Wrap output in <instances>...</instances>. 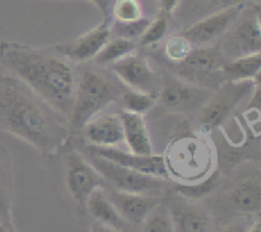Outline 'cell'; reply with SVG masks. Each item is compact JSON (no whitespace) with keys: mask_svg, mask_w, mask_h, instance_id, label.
<instances>
[{"mask_svg":"<svg viewBox=\"0 0 261 232\" xmlns=\"http://www.w3.org/2000/svg\"><path fill=\"white\" fill-rule=\"evenodd\" d=\"M112 14L117 22H133L143 17V8L139 0H116Z\"/></svg>","mask_w":261,"mask_h":232,"instance_id":"83f0119b","label":"cell"},{"mask_svg":"<svg viewBox=\"0 0 261 232\" xmlns=\"http://www.w3.org/2000/svg\"><path fill=\"white\" fill-rule=\"evenodd\" d=\"M221 232H245V228L241 226H237V224H232V226H228L222 229Z\"/></svg>","mask_w":261,"mask_h":232,"instance_id":"e575fe53","label":"cell"},{"mask_svg":"<svg viewBox=\"0 0 261 232\" xmlns=\"http://www.w3.org/2000/svg\"><path fill=\"white\" fill-rule=\"evenodd\" d=\"M178 3L180 0H158V7H160L161 12L170 15L177 8Z\"/></svg>","mask_w":261,"mask_h":232,"instance_id":"4dcf8cb0","label":"cell"},{"mask_svg":"<svg viewBox=\"0 0 261 232\" xmlns=\"http://www.w3.org/2000/svg\"><path fill=\"white\" fill-rule=\"evenodd\" d=\"M229 201L241 213L254 214L261 207V184L259 176L245 178L229 194Z\"/></svg>","mask_w":261,"mask_h":232,"instance_id":"ffe728a7","label":"cell"},{"mask_svg":"<svg viewBox=\"0 0 261 232\" xmlns=\"http://www.w3.org/2000/svg\"><path fill=\"white\" fill-rule=\"evenodd\" d=\"M110 200L127 223L142 224L148 214L161 203L158 195L124 193V191H106Z\"/></svg>","mask_w":261,"mask_h":232,"instance_id":"5bb4252c","label":"cell"},{"mask_svg":"<svg viewBox=\"0 0 261 232\" xmlns=\"http://www.w3.org/2000/svg\"><path fill=\"white\" fill-rule=\"evenodd\" d=\"M110 35H111L110 19H103L101 24L79 36L73 42L58 46L56 51L65 56L68 60L78 61V63L88 61L94 59V56L106 45L107 41L110 40Z\"/></svg>","mask_w":261,"mask_h":232,"instance_id":"7c38bea8","label":"cell"},{"mask_svg":"<svg viewBox=\"0 0 261 232\" xmlns=\"http://www.w3.org/2000/svg\"><path fill=\"white\" fill-rule=\"evenodd\" d=\"M69 130L65 116L14 75L0 73V132L50 156L68 142Z\"/></svg>","mask_w":261,"mask_h":232,"instance_id":"6da1fadb","label":"cell"},{"mask_svg":"<svg viewBox=\"0 0 261 232\" xmlns=\"http://www.w3.org/2000/svg\"><path fill=\"white\" fill-rule=\"evenodd\" d=\"M143 223V232H173L170 212L162 201L148 214Z\"/></svg>","mask_w":261,"mask_h":232,"instance_id":"d4e9b609","label":"cell"},{"mask_svg":"<svg viewBox=\"0 0 261 232\" xmlns=\"http://www.w3.org/2000/svg\"><path fill=\"white\" fill-rule=\"evenodd\" d=\"M86 207L89 214L99 223L117 229L120 232L127 229L129 223L122 218L121 214L115 208L105 188H97L96 190L92 191L91 195L87 199Z\"/></svg>","mask_w":261,"mask_h":232,"instance_id":"d6986e66","label":"cell"},{"mask_svg":"<svg viewBox=\"0 0 261 232\" xmlns=\"http://www.w3.org/2000/svg\"><path fill=\"white\" fill-rule=\"evenodd\" d=\"M224 63L226 61L223 53L217 46L193 47L188 58L177 64V73L182 76L184 81L200 86V83L208 81L217 73H221V68Z\"/></svg>","mask_w":261,"mask_h":232,"instance_id":"9c48e42d","label":"cell"},{"mask_svg":"<svg viewBox=\"0 0 261 232\" xmlns=\"http://www.w3.org/2000/svg\"><path fill=\"white\" fill-rule=\"evenodd\" d=\"M227 50L234 58L261 53V28L259 10L245 17L229 33Z\"/></svg>","mask_w":261,"mask_h":232,"instance_id":"2e32d148","label":"cell"},{"mask_svg":"<svg viewBox=\"0 0 261 232\" xmlns=\"http://www.w3.org/2000/svg\"><path fill=\"white\" fill-rule=\"evenodd\" d=\"M91 2L94 3L97 8L101 10L102 14H103V19H110V0H91Z\"/></svg>","mask_w":261,"mask_h":232,"instance_id":"1f68e13d","label":"cell"},{"mask_svg":"<svg viewBox=\"0 0 261 232\" xmlns=\"http://www.w3.org/2000/svg\"><path fill=\"white\" fill-rule=\"evenodd\" d=\"M82 130L87 140L96 147H116L124 140L122 124L119 115L94 116Z\"/></svg>","mask_w":261,"mask_h":232,"instance_id":"e0dca14e","label":"cell"},{"mask_svg":"<svg viewBox=\"0 0 261 232\" xmlns=\"http://www.w3.org/2000/svg\"><path fill=\"white\" fill-rule=\"evenodd\" d=\"M112 71L129 88L147 93H149L155 79L154 71L148 64L147 59L134 54L112 64Z\"/></svg>","mask_w":261,"mask_h":232,"instance_id":"9a60e30c","label":"cell"},{"mask_svg":"<svg viewBox=\"0 0 261 232\" xmlns=\"http://www.w3.org/2000/svg\"><path fill=\"white\" fill-rule=\"evenodd\" d=\"M219 171L214 170L209 173L208 176H205L204 178L198 181H194V183H178L176 185L175 191L178 195L184 196L186 199H200L204 196L209 195L211 193H213L214 189L218 186L219 184Z\"/></svg>","mask_w":261,"mask_h":232,"instance_id":"7402d4cb","label":"cell"},{"mask_svg":"<svg viewBox=\"0 0 261 232\" xmlns=\"http://www.w3.org/2000/svg\"><path fill=\"white\" fill-rule=\"evenodd\" d=\"M191 50H193V43L182 33L171 36L165 45L166 56L173 64H178L185 60L189 54L191 53Z\"/></svg>","mask_w":261,"mask_h":232,"instance_id":"484cf974","label":"cell"},{"mask_svg":"<svg viewBox=\"0 0 261 232\" xmlns=\"http://www.w3.org/2000/svg\"><path fill=\"white\" fill-rule=\"evenodd\" d=\"M173 232H212V219L200 204L184 196H173L167 204Z\"/></svg>","mask_w":261,"mask_h":232,"instance_id":"8fae6325","label":"cell"},{"mask_svg":"<svg viewBox=\"0 0 261 232\" xmlns=\"http://www.w3.org/2000/svg\"><path fill=\"white\" fill-rule=\"evenodd\" d=\"M134 50L135 43L133 40L122 37L112 38V40L107 41L106 45L94 56V60L99 65H109V64L116 63V61L124 59L125 56L133 54Z\"/></svg>","mask_w":261,"mask_h":232,"instance_id":"603a6c76","label":"cell"},{"mask_svg":"<svg viewBox=\"0 0 261 232\" xmlns=\"http://www.w3.org/2000/svg\"><path fill=\"white\" fill-rule=\"evenodd\" d=\"M116 98V89L109 78L96 70H86L76 78L73 105L68 117L70 129L84 125Z\"/></svg>","mask_w":261,"mask_h":232,"instance_id":"3957f363","label":"cell"},{"mask_svg":"<svg viewBox=\"0 0 261 232\" xmlns=\"http://www.w3.org/2000/svg\"><path fill=\"white\" fill-rule=\"evenodd\" d=\"M121 104L124 110L134 114L144 115L154 107L155 97L147 92L140 91H126L121 96Z\"/></svg>","mask_w":261,"mask_h":232,"instance_id":"cb8c5ba5","label":"cell"},{"mask_svg":"<svg viewBox=\"0 0 261 232\" xmlns=\"http://www.w3.org/2000/svg\"><path fill=\"white\" fill-rule=\"evenodd\" d=\"M206 2L216 5H223V8H226L229 7V5L239 4V3H241V0H206Z\"/></svg>","mask_w":261,"mask_h":232,"instance_id":"836d02e7","label":"cell"},{"mask_svg":"<svg viewBox=\"0 0 261 232\" xmlns=\"http://www.w3.org/2000/svg\"><path fill=\"white\" fill-rule=\"evenodd\" d=\"M122 124V133L130 153L138 156L153 154L152 140L143 115L122 110L119 114Z\"/></svg>","mask_w":261,"mask_h":232,"instance_id":"ac0fdd59","label":"cell"},{"mask_svg":"<svg viewBox=\"0 0 261 232\" xmlns=\"http://www.w3.org/2000/svg\"><path fill=\"white\" fill-rule=\"evenodd\" d=\"M257 82H260V76L252 81H227L201 110L198 122L200 132L209 133L223 125L242 99L252 93Z\"/></svg>","mask_w":261,"mask_h":232,"instance_id":"8992f818","label":"cell"},{"mask_svg":"<svg viewBox=\"0 0 261 232\" xmlns=\"http://www.w3.org/2000/svg\"><path fill=\"white\" fill-rule=\"evenodd\" d=\"M0 61L48 106L65 116L70 114L76 76L70 61L60 53L18 42H0Z\"/></svg>","mask_w":261,"mask_h":232,"instance_id":"7a4b0ae2","label":"cell"},{"mask_svg":"<svg viewBox=\"0 0 261 232\" xmlns=\"http://www.w3.org/2000/svg\"><path fill=\"white\" fill-rule=\"evenodd\" d=\"M168 17H170V15L161 12L160 14L149 23V25H148L147 30L144 31V33L140 36V45L150 46L162 40L168 30Z\"/></svg>","mask_w":261,"mask_h":232,"instance_id":"4316f807","label":"cell"},{"mask_svg":"<svg viewBox=\"0 0 261 232\" xmlns=\"http://www.w3.org/2000/svg\"><path fill=\"white\" fill-rule=\"evenodd\" d=\"M0 232H8L7 227H5V224L2 221H0Z\"/></svg>","mask_w":261,"mask_h":232,"instance_id":"8d00e7d4","label":"cell"},{"mask_svg":"<svg viewBox=\"0 0 261 232\" xmlns=\"http://www.w3.org/2000/svg\"><path fill=\"white\" fill-rule=\"evenodd\" d=\"M204 93L199 86L177 76H167L160 92V105L165 111L182 112L195 106Z\"/></svg>","mask_w":261,"mask_h":232,"instance_id":"4fadbf2b","label":"cell"},{"mask_svg":"<svg viewBox=\"0 0 261 232\" xmlns=\"http://www.w3.org/2000/svg\"><path fill=\"white\" fill-rule=\"evenodd\" d=\"M7 150L5 148H3L0 145V166H2L3 162L7 161ZM3 168L0 167V213L4 211H7V200H5V190H4V186H3Z\"/></svg>","mask_w":261,"mask_h":232,"instance_id":"f546056e","label":"cell"},{"mask_svg":"<svg viewBox=\"0 0 261 232\" xmlns=\"http://www.w3.org/2000/svg\"><path fill=\"white\" fill-rule=\"evenodd\" d=\"M247 232H261V228H260V221H256L254 224H252L251 227H250V229Z\"/></svg>","mask_w":261,"mask_h":232,"instance_id":"d590c367","label":"cell"},{"mask_svg":"<svg viewBox=\"0 0 261 232\" xmlns=\"http://www.w3.org/2000/svg\"><path fill=\"white\" fill-rule=\"evenodd\" d=\"M91 232H120L117 229L111 228L109 226H105V224L99 223V222H96V223L92 224L91 227Z\"/></svg>","mask_w":261,"mask_h":232,"instance_id":"d6a6232c","label":"cell"},{"mask_svg":"<svg viewBox=\"0 0 261 232\" xmlns=\"http://www.w3.org/2000/svg\"><path fill=\"white\" fill-rule=\"evenodd\" d=\"M150 20L148 18L142 17L140 19L133 20V22H116L112 27L115 33H117L119 37L127 38V40H134L140 37L149 25Z\"/></svg>","mask_w":261,"mask_h":232,"instance_id":"f1b7e54d","label":"cell"},{"mask_svg":"<svg viewBox=\"0 0 261 232\" xmlns=\"http://www.w3.org/2000/svg\"><path fill=\"white\" fill-rule=\"evenodd\" d=\"M261 53L233 58L226 61L221 68V75L226 81H252L260 76Z\"/></svg>","mask_w":261,"mask_h":232,"instance_id":"44dd1931","label":"cell"},{"mask_svg":"<svg viewBox=\"0 0 261 232\" xmlns=\"http://www.w3.org/2000/svg\"><path fill=\"white\" fill-rule=\"evenodd\" d=\"M65 166L66 188L74 200L81 205H86L92 191L106 185L101 175L78 149H71L66 153Z\"/></svg>","mask_w":261,"mask_h":232,"instance_id":"52a82bcc","label":"cell"},{"mask_svg":"<svg viewBox=\"0 0 261 232\" xmlns=\"http://www.w3.org/2000/svg\"><path fill=\"white\" fill-rule=\"evenodd\" d=\"M168 176L172 175L178 183H194L212 172V152L206 143L194 137H184L168 147L165 157Z\"/></svg>","mask_w":261,"mask_h":232,"instance_id":"277c9868","label":"cell"},{"mask_svg":"<svg viewBox=\"0 0 261 232\" xmlns=\"http://www.w3.org/2000/svg\"><path fill=\"white\" fill-rule=\"evenodd\" d=\"M242 10H244L242 3L222 8L218 12L212 13L203 19L195 22L181 33L193 45H205L223 35L236 22Z\"/></svg>","mask_w":261,"mask_h":232,"instance_id":"30bf717a","label":"cell"},{"mask_svg":"<svg viewBox=\"0 0 261 232\" xmlns=\"http://www.w3.org/2000/svg\"><path fill=\"white\" fill-rule=\"evenodd\" d=\"M82 154L101 175L106 185L109 184L111 186L112 190L158 195L165 188V178L138 172L132 168L124 167L112 161L99 157V156L91 154V153H82Z\"/></svg>","mask_w":261,"mask_h":232,"instance_id":"5b68a950","label":"cell"},{"mask_svg":"<svg viewBox=\"0 0 261 232\" xmlns=\"http://www.w3.org/2000/svg\"><path fill=\"white\" fill-rule=\"evenodd\" d=\"M79 152L91 153V154L99 156L106 160L121 165L124 167L132 168L138 172L145 173V175L155 176L161 178H168L167 167H166L165 156L149 154V156H138L134 153L125 152L116 147H96V145H83L79 148Z\"/></svg>","mask_w":261,"mask_h":232,"instance_id":"ba28073f","label":"cell"}]
</instances>
